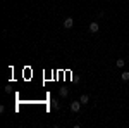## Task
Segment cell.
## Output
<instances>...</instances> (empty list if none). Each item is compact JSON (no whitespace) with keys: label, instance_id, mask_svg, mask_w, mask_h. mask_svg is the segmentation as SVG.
Masks as SVG:
<instances>
[{"label":"cell","instance_id":"6da1fadb","mask_svg":"<svg viewBox=\"0 0 129 128\" xmlns=\"http://www.w3.org/2000/svg\"><path fill=\"white\" fill-rule=\"evenodd\" d=\"M81 100H74V102H71V111L72 113H79V109H81Z\"/></svg>","mask_w":129,"mask_h":128},{"label":"cell","instance_id":"7a4b0ae2","mask_svg":"<svg viewBox=\"0 0 129 128\" xmlns=\"http://www.w3.org/2000/svg\"><path fill=\"white\" fill-rule=\"evenodd\" d=\"M72 26H74V19H72V17H66V21H64V28H66V30H71Z\"/></svg>","mask_w":129,"mask_h":128},{"label":"cell","instance_id":"3957f363","mask_svg":"<svg viewBox=\"0 0 129 128\" xmlns=\"http://www.w3.org/2000/svg\"><path fill=\"white\" fill-rule=\"evenodd\" d=\"M89 31H91V33H98V31H100V24L93 21V23L89 24Z\"/></svg>","mask_w":129,"mask_h":128},{"label":"cell","instance_id":"277c9868","mask_svg":"<svg viewBox=\"0 0 129 128\" xmlns=\"http://www.w3.org/2000/svg\"><path fill=\"white\" fill-rule=\"evenodd\" d=\"M79 100H81V104L84 106V104H88V102H89V95H88V94H84V95H81V97H79Z\"/></svg>","mask_w":129,"mask_h":128},{"label":"cell","instance_id":"5b68a950","mask_svg":"<svg viewBox=\"0 0 129 128\" xmlns=\"http://www.w3.org/2000/svg\"><path fill=\"white\" fill-rule=\"evenodd\" d=\"M124 64H126V61H124V59H117V61H115V66H117V68H124Z\"/></svg>","mask_w":129,"mask_h":128},{"label":"cell","instance_id":"8992f818","mask_svg":"<svg viewBox=\"0 0 129 128\" xmlns=\"http://www.w3.org/2000/svg\"><path fill=\"white\" fill-rule=\"evenodd\" d=\"M59 94H60V97H67L69 90H67V88H60V90H59Z\"/></svg>","mask_w":129,"mask_h":128},{"label":"cell","instance_id":"52a82bcc","mask_svg":"<svg viewBox=\"0 0 129 128\" xmlns=\"http://www.w3.org/2000/svg\"><path fill=\"white\" fill-rule=\"evenodd\" d=\"M120 78L124 80V81H129V71H124V73L120 75Z\"/></svg>","mask_w":129,"mask_h":128}]
</instances>
